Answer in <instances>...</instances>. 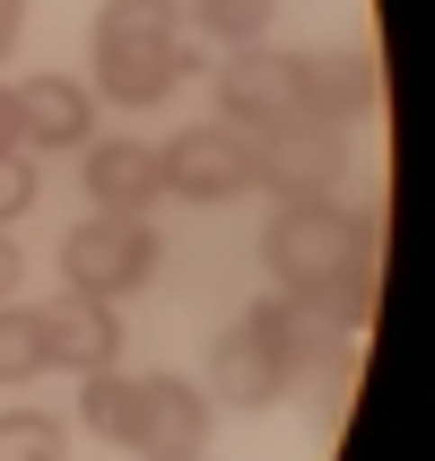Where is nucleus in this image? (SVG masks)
<instances>
[{"instance_id": "obj_3", "label": "nucleus", "mask_w": 435, "mask_h": 461, "mask_svg": "<svg viewBox=\"0 0 435 461\" xmlns=\"http://www.w3.org/2000/svg\"><path fill=\"white\" fill-rule=\"evenodd\" d=\"M253 183H270L279 201H340L349 192V140L340 122H313V113H287L253 140Z\"/></svg>"}, {"instance_id": "obj_5", "label": "nucleus", "mask_w": 435, "mask_h": 461, "mask_svg": "<svg viewBox=\"0 0 435 461\" xmlns=\"http://www.w3.org/2000/svg\"><path fill=\"white\" fill-rule=\"evenodd\" d=\"M157 166H166V192H183V201H235V192H253V131L235 122H192L175 131L166 149H157Z\"/></svg>"}, {"instance_id": "obj_15", "label": "nucleus", "mask_w": 435, "mask_h": 461, "mask_svg": "<svg viewBox=\"0 0 435 461\" xmlns=\"http://www.w3.org/2000/svg\"><path fill=\"white\" fill-rule=\"evenodd\" d=\"M44 322H35V305H0V384H35L44 375Z\"/></svg>"}, {"instance_id": "obj_12", "label": "nucleus", "mask_w": 435, "mask_h": 461, "mask_svg": "<svg viewBox=\"0 0 435 461\" xmlns=\"http://www.w3.org/2000/svg\"><path fill=\"white\" fill-rule=\"evenodd\" d=\"M35 322H44V357L70 366V375H104V366L122 357V322H113L104 296H70V287H61Z\"/></svg>"}, {"instance_id": "obj_13", "label": "nucleus", "mask_w": 435, "mask_h": 461, "mask_svg": "<svg viewBox=\"0 0 435 461\" xmlns=\"http://www.w3.org/2000/svg\"><path fill=\"white\" fill-rule=\"evenodd\" d=\"M244 322H253V331L279 348V366L296 375V384H305L313 366H331L340 348H349V339L331 331V313H322V305H305V296H270V305H253Z\"/></svg>"}, {"instance_id": "obj_22", "label": "nucleus", "mask_w": 435, "mask_h": 461, "mask_svg": "<svg viewBox=\"0 0 435 461\" xmlns=\"http://www.w3.org/2000/svg\"><path fill=\"white\" fill-rule=\"evenodd\" d=\"M183 461H201V453H183Z\"/></svg>"}, {"instance_id": "obj_21", "label": "nucleus", "mask_w": 435, "mask_h": 461, "mask_svg": "<svg viewBox=\"0 0 435 461\" xmlns=\"http://www.w3.org/2000/svg\"><path fill=\"white\" fill-rule=\"evenodd\" d=\"M0 157H18V104H9V87H0Z\"/></svg>"}, {"instance_id": "obj_6", "label": "nucleus", "mask_w": 435, "mask_h": 461, "mask_svg": "<svg viewBox=\"0 0 435 461\" xmlns=\"http://www.w3.org/2000/svg\"><path fill=\"white\" fill-rule=\"evenodd\" d=\"M122 444L140 461H183L209 444V392H192L183 375H140L131 384V427Z\"/></svg>"}, {"instance_id": "obj_11", "label": "nucleus", "mask_w": 435, "mask_h": 461, "mask_svg": "<svg viewBox=\"0 0 435 461\" xmlns=\"http://www.w3.org/2000/svg\"><path fill=\"white\" fill-rule=\"evenodd\" d=\"M87 201L96 218H149V201H166V166L149 140H87Z\"/></svg>"}, {"instance_id": "obj_7", "label": "nucleus", "mask_w": 435, "mask_h": 461, "mask_svg": "<svg viewBox=\"0 0 435 461\" xmlns=\"http://www.w3.org/2000/svg\"><path fill=\"white\" fill-rule=\"evenodd\" d=\"M375 96H384V78H375V44H366V35L296 52V113L349 131L358 113H375Z\"/></svg>"}, {"instance_id": "obj_18", "label": "nucleus", "mask_w": 435, "mask_h": 461, "mask_svg": "<svg viewBox=\"0 0 435 461\" xmlns=\"http://www.w3.org/2000/svg\"><path fill=\"white\" fill-rule=\"evenodd\" d=\"M26 209H35V166H26V149H18V157H0V227L26 218Z\"/></svg>"}, {"instance_id": "obj_8", "label": "nucleus", "mask_w": 435, "mask_h": 461, "mask_svg": "<svg viewBox=\"0 0 435 461\" xmlns=\"http://www.w3.org/2000/svg\"><path fill=\"white\" fill-rule=\"evenodd\" d=\"M296 113V52H279V44H235L227 52V70H218V122H235V131H270V122H287Z\"/></svg>"}, {"instance_id": "obj_17", "label": "nucleus", "mask_w": 435, "mask_h": 461, "mask_svg": "<svg viewBox=\"0 0 435 461\" xmlns=\"http://www.w3.org/2000/svg\"><path fill=\"white\" fill-rule=\"evenodd\" d=\"M78 410H87V427H96L104 444H122V427H131V384L104 366V375H87V401H78Z\"/></svg>"}, {"instance_id": "obj_2", "label": "nucleus", "mask_w": 435, "mask_h": 461, "mask_svg": "<svg viewBox=\"0 0 435 461\" xmlns=\"http://www.w3.org/2000/svg\"><path fill=\"white\" fill-rule=\"evenodd\" d=\"M192 78L175 0H104L96 9V96L113 104H166Z\"/></svg>"}, {"instance_id": "obj_16", "label": "nucleus", "mask_w": 435, "mask_h": 461, "mask_svg": "<svg viewBox=\"0 0 435 461\" xmlns=\"http://www.w3.org/2000/svg\"><path fill=\"white\" fill-rule=\"evenodd\" d=\"M192 18L218 35V44H270V18H279V0H192Z\"/></svg>"}, {"instance_id": "obj_14", "label": "nucleus", "mask_w": 435, "mask_h": 461, "mask_svg": "<svg viewBox=\"0 0 435 461\" xmlns=\"http://www.w3.org/2000/svg\"><path fill=\"white\" fill-rule=\"evenodd\" d=\"M0 461H70V427L52 410H0Z\"/></svg>"}, {"instance_id": "obj_9", "label": "nucleus", "mask_w": 435, "mask_h": 461, "mask_svg": "<svg viewBox=\"0 0 435 461\" xmlns=\"http://www.w3.org/2000/svg\"><path fill=\"white\" fill-rule=\"evenodd\" d=\"M287 392H296V375L279 366V348L253 331V322H235L218 348H209V410H279Z\"/></svg>"}, {"instance_id": "obj_19", "label": "nucleus", "mask_w": 435, "mask_h": 461, "mask_svg": "<svg viewBox=\"0 0 435 461\" xmlns=\"http://www.w3.org/2000/svg\"><path fill=\"white\" fill-rule=\"evenodd\" d=\"M18 279H26V253H18V244H9V235H0V305L18 296Z\"/></svg>"}, {"instance_id": "obj_20", "label": "nucleus", "mask_w": 435, "mask_h": 461, "mask_svg": "<svg viewBox=\"0 0 435 461\" xmlns=\"http://www.w3.org/2000/svg\"><path fill=\"white\" fill-rule=\"evenodd\" d=\"M18 35H26V0H0V61L18 52Z\"/></svg>"}, {"instance_id": "obj_10", "label": "nucleus", "mask_w": 435, "mask_h": 461, "mask_svg": "<svg viewBox=\"0 0 435 461\" xmlns=\"http://www.w3.org/2000/svg\"><path fill=\"white\" fill-rule=\"evenodd\" d=\"M9 104H18V149L26 157L35 149H87V140H96V96H87L78 78H61V70L18 78Z\"/></svg>"}, {"instance_id": "obj_1", "label": "nucleus", "mask_w": 435, "mask_h": 461, "mask_svg": "<svg viewBox=\"0 0 435 461\" xmlns=\"http://www.w3.org/2000/svg\"><path fill=\"white\" fill-rule=\"evenodd\" d=\"M384 218L375 209H340V201H279L270 235H261V261H270V279L279 296H305L322 305L358 261H384Z\"/></svg>"}, {"instance_id": "obj_4", "label": "nucleus", "mask_w": 435, "mask_h": 461, "mask_svg": "<svg viewBox=\"0 0 435 461\" xmlns=\"http://www.w3.org/2000/svg\"><path fill=\"white\" fill-rule=\"evenodd\" d=\"M157 270V227L149 218H87V227L61 235V287L70 296H131V287Z\"/></svg>"}]
</instances>
